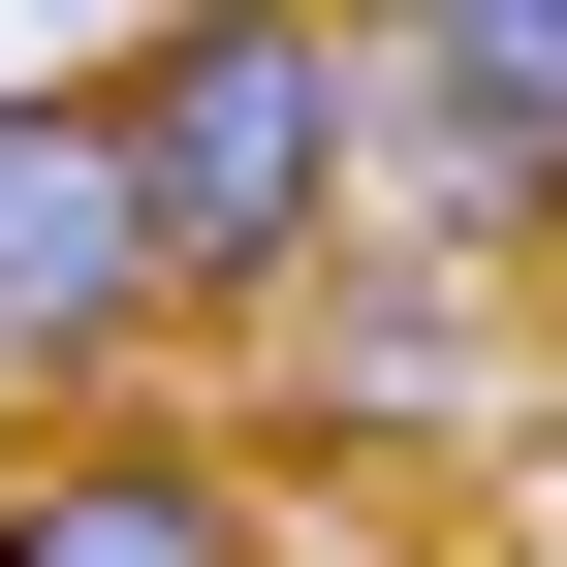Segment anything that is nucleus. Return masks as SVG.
Listing matches in <instances>:
<instances>
[{
    "label": "nucleus",
    "instance_id": "1",
    "mask_svg": "<svg viewBox=\"0 0 567 567\" xmlns=\"http://www.w3.org/2000/svg\"><path fill=\"white\" fill-rule=\"evenodd\" d=\"M126 189H158V284H189V316L316 284L347 221H379V126H347V32H284V0H221V32H126Z\"/></svg>",
    "mask_w": 567,
    "mask_h": 567
},
{
    "label": "nucleus",
    "instance_id": "2",
    "mask_svg": "<svg viewBox=\"0 0 567 567\" xmlns=\"http://www.w3.org/2000/svg\"><path fill=\"white\" fill-rule=\"evenodd\" d=\"M158 189H126V63H32L0 95V410H95L126 347H158Z\"/></svg>",
    "mask_w": 567,
    "mask_h": 567
},
{
    "label": "nucleus",
    "instance_id": "3",
    "mask_svg": "<svg viewBox=\"0 0 567 567\" xmlns=\"http://www.w3.org/2000/svg\"><path fill=\"white\" fill-rule=\"evenodd\" d=\"M410 252H567V0H442V32H347Z\"/></svg>",
    "mask_w": 567,
    "mask_h": 567
},
{
    "label": "nucleus",
    "instance_id": "4",
    "mask_svg": "<svg viewBox=\"0 0 567 567\" xmlns=\"http://www.w3.org/2000/svg\"><path fill=\"white\" fill-rule=\"evenodd\" d=\"M0 567H252V473L221 442H63V473H0Z\"/></svg>",
    "mask_w": 567,
    "mask_h": 567
},
{
    "label": "nucleus",
    "instance_id": "5",
    "mask_svg": "<svg viewBox=\"0 0 567 567\" xmlns=\"http://www.w3.org/2000/svg\"><path fill=\"white\" fill-rule=\"evenodd\" d=\"M0 442H32V410H0Z\"/></svg>",
    "mask_w": 567,
    "mask_h": 567
}]
</instances>
